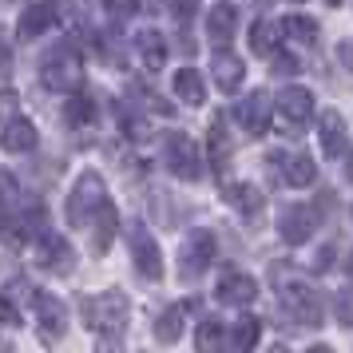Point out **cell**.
<instances>
[{"label":"cell","instance_id":"1","mask_svg":"<svg viewBox=\"0 0 353 353\" xmlns=\"http://www.w3.org/2000/svg\"><path fill=\"white\" fill-rule=\"evenodd\" d=\"M80 310H83V325L96 337H103V341H119L131 318V305L119 290H103L96 298H83Z\"/></svg>","mask_w":353,"mask_h":353},{"label":"cell","instance_id":"2","mask_svg":"<svg viewBox=\"0 0 353 353\" xmlns=\"http://www.w3.org/2000/svg\"><path fill=\"white\" fill-rule=\"evenodd\" d=\"M40 80L48 83L52 92H76L83 83V60L76 44H56V48L44 52V60H40Z\"/></svg>","mask_w":353,"mask_h":353},{"label":"cell","instance_id":"3","mask_svg":"<svg viewBox=\"0 0 353 353\" xmlns=\"http://www.w3.org/2000/svg\"><path fill=\"white\" fill-rule=\"evenodd\" d=\"M103 203H108V187H103V179H99L96 171H83V175L76 179L72 194H68V223L80 226V230H88L92 214H96Z\"/></svg>","mask_w":353,"mask_h":353},{"label":"cell","instance_id":"4","mask_svg":"<svg viewBox=\"0 0 353 353\" xmlns=\"http://www.w3.org/2000/svg\"><path fill=\"white\" fill-rule=\"evenodd\" d=\"M278 310L286 314L290 325H321V298L305 282H286L278 294Z\"/></svg>","mask_w":353,"mask_h":353},{"label":"cell","instance_id":"5","mask_svg":"<svg viewBox=\"0 0 353 353\" xmlns=\"http://www.w3.org/2000/svg\"><path fill=\"white\" fill-rule=\"evenodd\" d=\"M163 159H167V167H171V175H175V179H187V183H194V179L203 175L199 147H194V139H191V135H183V131H171V135H167Z\"/></svg>","mask_w":353,"mask_h":353},{"label":"cell","instance_id":"6","mask_svg":"<svg viewBox=\"0 0 353 353\" xmlns=\"http://www.w3.org/2000/svg\"><path fill=\"white\" fill-rule=\"evenodd\" d=\"M210 262H214V239H210V230H191L187 242H183V250H179V274L183 278H203L210 270Z\"/></svg>","mask_w":353,"mask_h":353},{"label":"cell","instance_id":"7","mask_svg":"<svg viewBox=\"0 0 353 353\" xmlns=\"http://www.w3.org/2000/svg\"><path fill=\"white\" fill-rule=\"evenodd\" d=\"M36 262H40V270H48V274H68L76 266V250H72L68 239L44 230V234L36 239Z\"/></svg>","mask_w":353,"mask_h":353},{"label":"cell","instance_id":"8","mask_svg":"<svg viewBox=\"0 0 353 353\" xmlns=\"http://www.w3.org/2000/svg\"><path fill=\"white\" fill-rule=\"evenodd\" d=\"M32 310H36V325H40V337L44 341H60L68 330V310L60 305V298H52L44 290L32 294Z\"/></svg>","mask_w":353,"mask_h":353},{"label":"cell","instance_id":"9","mask_svg":"<svg viewBox=\"0 0 353 353\" xmlns=\"http://www.w3.org/2000/svg\"><path fill=\"white\" fill-rule=\"evenodd\" d=\"M128 242H131L135 270L143 274V278H151V282H159V278H163V258H159V246H155V239H151L143 226L135 223V226H131V234H128Z\"/></svg>","mask_w":353,"mask_h":353},{"label":"cell","instance_id":"10","mask_svg":"<svg viewBox=\"0 0 353 353\" xmlns=\"http://www.w3.org/2000/svg\"><path fill=\"white\" fill-rule=\"evenodd\" d=\"M234 119L242 123L246 135H266L270 131V96L266 92H250L246 99H239V108H234Z\"/></svg>","mask_w":353,"mask_h":353},{"label":"cell","instance_id":"11","mask_svg":"<svg viewBox=\"0 0 353 353\" xmlns=\"http://www.w3.org/2000/svg\"><path fill=\"white\" fill-rule=\"evenodd\" d=\"M310 115H314V96H310L305 88H286V92L278 96V119H282L290 131H302L305 123H310Z\"/></svg>","mask_w":353,"mask_h":353},{"label":"cell","instance_id":"12","mask_svg":"<svg viewBox=\"0 0 353 353\" xmlns=\"http://www.w3.org/2000/svg\"><path fill=\"white\" fill-rule=\"evenodd\" d=\"M214 298H219V305H234V310H242V305H250L258 298V282L250 278V274L230 270V274H223V278H219Z\"/></svg>","mask_w":353,"mask_h":353},{"label":"cell","instance_id":"13","mask_svg":"<svg viewBox=\"0 0 353 353\" xmlns=\"http://www.w3.org/2000/svg\"><path fill=\"white\" fill-rule=\"evenodd\" d=\"M314 226H318V214L310 207H282V214H278V234L290 246H302L314 234Z\"/></svg>","mask_w":353,"mask_h":353},{"label":"cell","instance_id":"14","mask_svg":"<svg viewBox=\"0 0 353 353\" xmlns=\"http://www.w3.org/2000/svg\"><path fill=\"white\" fill-rule=\"evenodd\" d=\"M270 163L286 187H310L314 175H318V163L310 159V155H282V151H274Z\"/></svg>","mask_w":353,"mask_h":353},{"label":"cell","instance_id":"15","mask_svg":"<svg viewBox=\"0 0 353 353\" xmlns=\"http://www.w3.org/2000/svg\"><path fill=\"white\" fill-rule=\"evenodd\" d=\"M36 123L32 119H24V115H12V119H4L0 123V147L4 151H17V155H24V151H32L36 147Z\"/></svg>","mask_w":353,"mask_h":353},{"label":"cell","instance_id":"16","mask_svg":"<svg viewBox=\"0 0 353 353\" xmlns=\"http://www.w3.org/2000/svg\"><path fill=\"white\" fill-rule=\"evenodd\" d=\"M52 24H56V4L52 0H36V4H28L20 12L17 32H20V40H36V36L52 32Z\"/></svg>","mask_w":353,"mask_h":353},{"label":"cell","instance_id":"17","mask_svg":"<svg viewBox=\"0 0 353 353\" xmlns=\"http://www.w3.org/2000/svg\"><path fill=\"white\" fill-rule=\"evenodd\" d=\"M88 230H92V250H96V254H108L112 242H115V234H119V214H115L112 203H103V207L92 214Z\"/></svg>","mask_w":353,"mask_h":353},{"label":"cell","instance_id":"18","mask_svg":"<svg viewBox=\"0 0 353 353\" xmlns=\"http://www.w3.org/2000/svg\"><path fill=\"white\" fill-rule=\"evenodd\" d=\"M210 76H214V83H219V92H239L242 88V76H246V68H242V60L234 56V52H214V60H210Z\"/></svg>","mask_w":353,"mask_h":353},{"label":"cell","instance_id":"19","mask_svg":"<svg viewBox=\"0 0 353 353\" xmlns=\"http://www.w3.org/2000/svg\"><path fill=\"white\" fill-rule=\"evenodd\" d=\"M345 119L341 112H321L318 119V139H321V151L325 155H345Z\"/></svg>","mask_w":353,"mask_h":353},{"label":"cell","instance_id":"20","mask_svg":"<svg viewBox=\"0 0 353 353\" xmlns=\"http://www.w3.org/2000/svg\"><path fill=\"white\" fill-rule=\"evenodd\" d=\"M239 32V8L234 4H214L207 17V36L214 44H226V40H234Z\"/></svg>","mask_w":353,"mask_h":353},{"label":"cell","instance_id":"21","mask_svg":"<svg viewBox=\"0 0 353 353\" xmlns=\"http://www.w3.org/2000/svg\"><path fill=\"white\" fill-rule=\"evenodd\" d=\"M135 52H139V60H143L147 72H159V68L167 64V40H163V32H155V28H147V32L135 36Z\"/></svg>","mask_w":353,"mask_h":353},{"label":"cell","instance_id":"22","mask_svg":"<svg viewBox=\"0 0 353 353\" xmlns=\"http://www.w3.org/2000/svg\"><path fill=\"white\" fill-rule=\"evenodd\" d=\"M230 155H234V139H230V131H226V119L214 115V119H210V163L223 171L226 163H230Z\"/></svg>","mask_w":353,"mask_h":353},{"label":"cell","instance_id":"23","mask_svg":"<svg viewBox=\"0 0 353 353\" xmlns=\"http://www.w3.org/2000/svg\"><path fill=\"white\" fill-rule=\"evenodd\" d=\"M183 325H187V310L183 305H167L159 318H155V341H163V345L179 341L183 337Z\"/></svg>","mask_w":353,"mask_h":353},{"label":"cell","instance_id":"24","mask_svg":"<svg viewBox=\"0 0 353 353\" xmlns=\"http://www.w3.org/2000/svg\"><path fill=\"white\" fill-rule=\"evenodd\" d=\"M175 96L187 103V108H199L203 99H207V92H203V76L194 72V68H179L175 72Z\"/></svg>","mask_w":353,"mask_h":353},{"label":"cell","instance_id":"25","mask_svg":"<svg viewBox=\"0 0 353 353\" xmlns=\"http://www.w3.org/2000/svg\"><path fill=\"white\" fill-rule=\"evenodd\" d=\"M226 203L234 210H242V214H258V210H262V194H258V187H250V183H230V187H226Z\"/></svg>","mask_w":353,"mask_h":353},{"label":"cell","instance_id":"26","mask_svg":"<svg viewBox=\"0 0 353 353\" xmlns=\"http://www.w3.org/2000/svg\"><path fill=\"white\" fill-rule=\"evenodd\" d=\"M258 337H262V321L258 318H239L234 330H230V345H234L239 353H246V350L258 345Z\"/></svg>","mask_w":353,"mask_h":353},{"label":"cell","instance_id":"27","mask_svg":"<svg viewBox=\"0 0 353 353\" xmlns=\"http://www.w3.org/2000/svg\"><path fill=\"white\" fill-rule=\"evenodd\" d=\"M226 341V330H223V321L219 318H203L199 321V334H194V345L203 353H214L219 345Z\"/></svg>","mask_w":353,"mask_h":353},{"label":"cell","instance_id":"28","mask_svg":"<svg viewBox=\"0 0 353 353\" xmlns=\"http://www.w3.org/2000/svg\"><path fill=\"white\" fill-rule=\"evenodd\" d=\"M274 44H278V28H274L270 20H258L254 28H250V52L274 56Z\"/></svg>","mask_w":353,"mask_h":353},{"label":"cell","instance_id":"29","mask_svg":"<svg viewBox=\"0 0 353 353\" xmlns=\"http://www.w3.org/2000/svg\"><path fill=\"white\" fill-rule=\"evenodd\" d=\"M68 123L72 128H88V123H96V103L88 96H72L68 99Z\"/></svg>","mask_w":353,"mask_h":353},{"label":"cell","instance_id":"30","mask_svg":"<svg viewBox=\"0 0 353 353\" xmlns=\"http://www.w3.org/2000/svg\"><path fill=\"white\" fill-rule=\"evenodd\" d=\"M282 32H290L298 44H314V40H318V24L310 17H286L282 20Z\"/></svg>","mask_w":353,"mask_h":353},{"label":"cell","instance_id":"31","mask_svg":"<svg viewBox=\"0 0 353 353\" xmlns=\"http://www.w3.org/2000/svg\"><path fill=\"white\" fill-rule=\"evenodd\" d=\"M20 207V183L12 175H0V214Z\"/></svg>","mask_w":353,"mask_h":353},{"label":"cell","instance_id":"32","mask_svg":"<svg viewBox=\"0 0 353 353\" xmlns=\"http://www.w3.org/2000/svg\"><path fill=\"white\" fill-rule=\"evenodd\" d=\"M103 8H108V17L115 24H128L135 12H139V0H103Z\"/></svg>","mask_w":353,"mask_h":353},{"label":"cell","instance_id":"33","mask_svg":"<svg viewBox=\"0 0 353 353\" xmlns=\"http://www.w3.org/2000/svg\"><path fill=\"white\" fill-rule=\"evenodd\" d=\"M334 318L337 325H353V290H341L334 298Z\"/></svg>","mask_w":353,"mask_h":353},{"label":"cell","instance_id":"34","mask_svg":"<svg viewBox=\"0 0 353 353\" xmlns=\"http://www.w3.org/2000/svg\"><path fill=\"white\" fill-rule=\"evenodd\" d=\"M194 8H199V0H167V12L179 20V24H187L194 17Z\"/></svg>","mask_w":353,"mask_h":353},{"label":"cell","instance_id":"35","mask_svg":"<svg viewBox=\"0 0 353 353\" xmlns=\"http://www.w3.org/2000/svg\"><path fill=\"white\" fill-rule=\"evenodd\" d=\"M119 128L128 131L131 139H143V119H139V115H131L128 108H119Z\"/></svg>","mask_w":353,"mask_h":353},{"label":"cell","instance_id":"36","mask_svg":"<svg viewBox=\"0 0 353 353\" xmlns=\"http://www.w3.org/2000/svg\"><path fill=\"white\" fill-rule=\"evenodd\" d=\"M0 325H24L20 310H17L12 302H8V294H0Z\"/></svg>","mask_w":353,"mask_h":353},{"label":"cell","instance_id":"37","mask_svg":"<svg viewBox=\"0 0 353 353\" xmlns=\"http://www.w3.org/2000/svg\"><path fill=\"white\" fill-rule=\"evenodd\" d=\"M274 72H282V76H294V72H302V64H298L290 52H278V56H274Z\"/></svg>","mask_w":353,"mask_h":353},{"label":"cell","instance_id":"38","mask_svg":"<svg viewBox=\"0 0 353 353\" xmlns=\"http://www.w3.org/2000/svg\"><path fill=\"white\" fill-rule=\"evenodd\" d=\"M12 112H17V96L12 92H0V123L12 119Z\"/></svg>","mask_w":353,"mask_h":353},{"label":"cell","instance_id":"39","mask_svg":"<svg viewBox=\"0 0 353 353\" xmlns=\"http://www.w3.org/2000/svg\"><path fill=\"white\" fill-rule=\"evenodd\" d=\"M334 266V246H321L318 250V270H330Z\"/></svg>","mask_w":353,"mask_h":353},{"label":"cell","instance_id":"40","mask_svg":"<svg viewBox=\"0 0 353 353\" xmlns=\"http://www.w3.org/2000/svg\"><path fill=\"white\" fill-rule=\"evenodd\" d=\"M341 60H350V68H353V40L350 44H341Z\"/></svg>","mask_w":353,"mask_h":353},{"label":"cell","instance_id":"41","mask_svg":"<svg viewBox=\"0 0 353 353\" xmlns=\"http://www.w3.org/2000/svg\"><path fill=\"white\" fill-rule=\"evenodd\" d=\"M8 64V48H4V44H0V68Z\"/></svg>","mask_w":353,"mask_h":353},{"label":"cell","instance_id":"42","mask_svg":"<svg viewBox=\"0 0 353 353\" xmlns=\"http://www.w3.org/2000/svg\"><path fill=\"white\" fill-rule=\"evenodd\" d=\"M345 175H350V179H353V155H350V163H345Z\"/></svg>","mask_w":353,"mask_h":353},{"label":"cell","instance_id":"43","mask_svg":"<svg viewBox=\"0 0 353 353\" xmlns=\"http://www.w3.org/2000/svg\"><path fill=\"white\" fill-rule=\"evenodd\" d=\"M345 266H350V274H353V250H350V254H345Z\"/></svg>","mask_w":353,"mask_h":353},{"label":"cell","instance_id":"44","mask_svg":"<svg viewBox=\"0 0 353 353\" xmlns=\"http://www.w3.org/2000/svg\"><path fill=\"white\" fill-rule=\"evenodd\" d=\"M258 4H270V0H258Z\"/></svg>","mask_w":353,"mask_h":353},{"label":"cell","instance_id":"45","mask_svg":"<svg viewBox=\"0 0 353 353\" xmlns=\"http://www.w3.org/2000/svg\"><path fill=\"white\" fill-rule=\"evenodd\" d=\"M330 4H341V0H330Z\"/></svg>","mask_w":353,"mask_h":353}]
</instances>
